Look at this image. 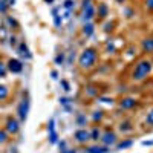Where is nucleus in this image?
<instances>
[{
	"label": "nucleus",
	"instance_id": "1",
	"mask_svg": "<svg viewBox=\"0 0 153 153\" xmlns=\"http://www.w3.org/2000/svg\"><path fill=\"white\" fill-rule=\"evenodd\" d=\"M150 72H152V63H150L149 60H141V61H139L138 65L135 66V71H133V74H132V78H133L135 81H141V80L146 78Z\"/></svg>",
	"mask_w": 153,
	"mask_h": 153
},
{
	"label": "nucleus",
	"instance_id": "2",
	"mask_svg": "<svg viewBox=\"0 0 153 153\" xmlns=\"http://www.w3.org/2000/svg\"><path fill=\"white\" fill-rule=\"evenodd\" d=\"M95 61H97V51L94 48H87L83 51V54L80 55V66L83 69H87V68H92L95 65Z\"/></svg>",
	"mask_w": 153,
	"mask_h": 153
},
{
	"label": "nucleus",
	"instance_id": "3",
	"mask_svg": "<svg viewBox=\"0 0 153 153\" xmlns=\"http://www.w3.org/2000/svg\"><path fill=\"white\" fill-rule=\"evenodd\" d=\"M95 16V6L92 5V0H83V22H91Z\"/></svg>",
	"mask_w": 153,
	"mask_h": 153
},
{
	"label": "nucleus",
	"instance_id": "4",
	"mask_svg": "<svg viewBox=\"0 0 153 153\" xmlns=\"http://www.w3.org/2000/svg\"><path fill=\"white\" fill-rule=\"evenodd\" d=\"M28 110H29V100L25 98V100H22V103H20V106H19V118H20V121L26 120Z\"/></svg>",
	"mask_w": 153,
	"mask_h": 153
},
{
	"label": "nucleus",
	"instance_id": "5",
	"mask_svg": "<svg viewBox=\"0 0 153 153\" xmlns=\"http://www.w3.org/2000/svg\"><path fill=\"white\" fill-rule=\"evenodd\" d=\"M8 69L12 74H20L23 71V65H22V61H19V60H9L8 61Z\"/></svg>",
	"mask_w": 153,
	"mask_h": 153
},
{
	"label": "nucleus",
	"instance_id": "6",
	"mask_svg": "<svg viewBox=\"0 0 153 153\" xmlns=\"http://www.w3.org/2000/svg\"><path fill=\"white\" fill-rule=\"evenodd\" d=\"M101 141H103L106 146H110V144H115V141H117V135H115L113 132H106L104 135H101Z\"/></svg>",
	"mask_w": 153,
	"mask_h": 153
},
{
	"label": "nucleus",
	"instance_id": "7",
	"mask_svg": "<svg viewBox=\"0 0 153 153\" xmlns=\"http://www.w3.org/2000/svg\"><path fill=\"white\" fill-rule=\"evenodd\" d=\"M75 139H76L78 143H86L87 139H91V133H89L87 130H84V129L76 130V132H75Z\"/></svg>",
	"mask_w": 153,
	"mask_h": 153
},
{
	"label": "nucleus",
	"instance_id": "8",
	"mask_svg": "<svg viewBox=\"0 0 153 153\" xmlns=\"http://www.w3.org/2000/svg\"><path fill=\"white\" fill-rule=\"evenodd\" d=\"M6 132H9V133H17V132H19V123H17L16 120L9 118L8 123H6Z\"/></svg>",
	"mask_w": 153,
	"mask_h": 153
},
{
	"label": "nucleus",
	"instance_id": "9",
	"mask_svg": "<svg viewBox=\"0 0 153 153\" xmlns=\"http://www.w3.org/2000/svg\"><path fill=\"white\" fill-rule=\"evenodd\" d=\"M135 106H136V101L133 98H124L121 103H120V107L121 109H132Z\"/></svg>",
	"mask_w": 153,
	"mask_h": 153
},
{
	"label": "nucleus",
	"instance_id": "10",
	"mask_svg": "<svg viewBox=\"0 0 153 153\" xmlns=\"http://www.w3.org/2000/svg\"><path fill=\"white\" fill-rule=\"evenodd\" d=\"M107 152H109L107 146H104V147H100V146H92V147H89V149H87V153H107Z\"/></svg>",
	"mask_w": 153,
	"mask_h": 153
},
{
	"label": "nucleus",
	"instance_id": "11",
	"mask_svg": "<svg viewBox=\"0 0 153 153\" xmlns=\"http://www.w3.org/2000/svg\"><path fill=\"white\" fill-rule=\"evenodd\" d=\"M141 46H143V51H146V52H153V38H146Z\"/></svg>",
	"mask_w": 153,
	"mask_h": 153
},
{
	"label": "nucleus",
	"instance_id": "12",
	"mask_svg": "<svg viewBox=\"0 0 153 153\" xmlns=\"http://www.w3.org/2000/svg\"><path fill=\"white\" fill-rule=\"evenodd\" d=\"M49 133H51V143L55 144L57 143V133H55V127H54V120L49 121Z\"/></svg>",
	"mask_w": 153,
	"mask_h": 153
},
{
	"label": "nucleus",
	"instance_id": "13",
	"mask_svg": "<svg viewBox=\"0 0 153 153\" xmlns=\"http://www.w3.org/2000/svg\"><path fill=\"white\" fill-rule=\"evenodd\" d=\"M83 34H84L86 37H91V35L94 34V25H92V23H86L84 26H83Z\"/></svg>",
	"mask_w": 153,
	"mask_h": 153
},
{
	"label": "nucleus",
	"instance_id": "14",
	"mask_svg": "<svg viewBox=\"0 0 153 153\" xmlns=\"http://www.w3.org/2000/svg\"><path fill=\"white\" fill-rule=\"evenodd\" d=\"M19 54L23 55V57H26V58H31V54H29V51H28V48H26V45H25V43H20V46H19Z\"/></svg>",
	"mask_w": 153,
	"mask_h": 153
},
{
	"label": "nucleus",
	"instance_id": "15",
	"mask_svg": "<svg viewBox=\"0 0 153 153\" xmlns=\"http://www.w3.org/2000/svg\"><path fill=\"white\" fill-rule=\"evenodd\" d=\"M107 11H109V9H107V5H100V6H98V16L104 19V17L107 16Z\"/></svg>",
	"mask_w": 153,
	"mask_h": 153
},
{
	"label": "nucleus",
	"instance_id": "16",
	"mask_svg": "<svg viewBox=\"0 0 153 153\" xmlns=\"http://www.w3.org/2000/svg\"><path fill=\"white\" fill-rule=\"evenodd\" d=\"M120 129H121V132H130L133 127L130 126V123L126 121V123H121V124H120Z\"/></svg>",
	"mask_w": 153,
	"mask_h": 153
},
{
	"label": "nucleus",
	"instance_id": "17",
	"mask_svg": "<svg viewBox=\"0 0 153 153\" xmlns=\"http://www.w3.org/2000/svg\"><path fill=\"white\" fill-rule=\"evenodd\" d=\"M100 138H101V132L95 127V129L91 132V139H95V141H97V139H100Z\"/></svg>",
	"mask_w": 153,
	"mask_h": 153
},
{
	"label": "nucleus",
	"instance_id": "18",
	"mask_svg": "<svg viewBox=\"0 0 153 153\" xmlns=\"http://www.w3.org/2000/svg\"><path fill=\"white\" fill-rule=\"evenodd\" d=\"M8 97V87L6 86H0V100H5Z\"/></svg>",
	"mask_w": 153,
	"mask_h": 153
},
{
	"label": "nucleus",
	"instance_id": "19",
	"mask_svg": "<svg viewBox=\"0 0 153 153\" xmlns=\"http://www.w3.org/2000/svg\"><path fill=\"white\" fill-rule=\"evenodd\" d=\"M86 121H87V120H86V117H84V115H81V113L78 115V117H76V123H78V126H84V124H86Z\"/></svg>",
	"mask_w": 153,
	"mask_h": 153
},
{
	"label": "nucleus",
	"instance_id": "20",
	"mask_svg": "<svg viewBox=\"0 0 153 153\" xmlns=\"http://www.w3.org/2000/svg\"><path fill=\"white\" fill-rule=\"evenodd\" d=\"M146 123H147V124H150V126H153V110H150V112L147 113V117H146Z\"/></svg>",
	"mask_w": 153,
	"mask_h": 153
},
{
	"label": "nucleus",
	"instance_id": "21",
	"mask_svg": "<svg viewBox=\"0 0 153 153\" xmlns=\"http://www.w3.org/2000/svg\"><path fill=\"white\" fill-rule=\"evenodd\" d=\"M6 139H8V133L5 130H0V144H3Z\"/></svg>",
	"mask_w": 153,
	"mask_h": 153
},
{
	"label": "nucleus",
	"instance_id": "22",
	"mask_svg": "<svg viewBox=\"0 0 153 153\" xmlns=\"http://www.w3.org/2000/svg\"><path fill=\"white\" fill-rule=\"evenodd\" d=\"M8 6H9V5L5 2V0H0V12H6Z\"/></svg>",
	"mask_w": 153,
	"mask_h": 153
},
{
	"label": "nucleus",
	"instance_id": "23",
	"mask_svg": "<svg viewBox=\"0 0 153 153\" xmlns=\"http://www.w3.org/2000/svg\"><path fill=\"white\" fill-rule=\"evenodd\" d=\"M130 146H132V141H124V143L118 144V149L121 150V149H126V147H130Z\"/></svg>",
	"mask_w": 153,
	"mask_h": 153
},
{
	"label": "nucleus",
	"instance_id": "24",
	"mask_svg": "<svg viewBox=\"0 0 153 153\" xmlns=\"http://www.w3.org/2000/svg\"><path fill=\"white\" fill-rule=\"evenodd\" d=\"M6 75V68L3 63H0V76H5Z\"/></svg>",
	"mask_w": 153,
	"mask_h": 153
},
{
	"label": "nucleus",
	"instance_id": "25",
	"mask_svg": "<svg viewBox=\"0 0 153 153\" xmlns=\"http://www.w3.org/2000/svg\"><path fill=\"white\" fill-rule=\"evenodd\" d=\"M74 0H66V2H65V8H68V9H71L72 6H74Z\"/></svg>",
	"mask_w": 153,
	"mask_h": 153
},
{
	"label": "nucleus",
	"instance_id": "26",
	"mask_svg": "<svg viewBox=\"0 0 153 153\" xmlns=\"http://www.w3.org/2000/svg\"><path fill=\"white\" fill-rule=\"evenodd\" d=\"M146 6H147L150 11H153V0H146Z\"/></svg>",
	"mask_w": 153,
	"mask_h": 153
},
{
	"label": "nucleus",
	"instance_id": "27",
	"mask_svg": "<svg viewBox=\"0 0 153 153\" xmlns=\"http://www.w3.org/2000/svg\"><path fill=\"white\" fill-rule=\"evenodd\" d=\"M101 117H103V113H101V112H95V115H94V120L97 121V120H100Z\"/></svg>",
	"mask_w": 153,
	"mask_h": 153
},
{
	"label": "nucleus",
	"instance_id": "28",
	"mask_svg": "<svg viewBox=\"0 0 153 153\" xmlns=\"http://www.w3.org/2000/svg\"><path fill=\"white\" fill-rule=\"evenodd\" d=\"M61 84L65 86V91H69V84H68L66 81H61Z\"/></svg>",
	"mask_w": 153,
	"mask_h": 153
},
{
	"label": "nucleus",
	"instance_id": "29",
	"mask_svg": "<svg viewBox=\"0 0 153 153\" xmlns=\"http://www.w3.org/2000/svg\"><path fill=\"white\" fill-rule=\"evenodd\" d=\"M11 46H16V37H11Z\"/></svg>",
	"mask_w": 153,
	"mask_h": 153
},
{
	"label": "nucleus",
	"instance_id": "30",
	"mask_svg": "<svg viewBox=\"0 0 153 153\" xmlns=\"http://www.w3.org/2000/svg\"><path fill=\"white\" fill-rule=\"evenodd\" d=\"M55 61H57V63H60V61H63V55H58V57L55 58Z\"/></svg>",
	"mask_w": 153,
	"mask_h": 153
},
{
	"label": "nucleus",
	"instance_id": "31",
	"mask_svg": "<svg viewBox=\"0 0 153 153\" xmlns=\"http://www.w3.org/2000/svg\"><path fill=\"white\" fill-rule=\"evenodd\" d=\"M61 153H75V150H71V152H66V150H63Z\"/></svg>",
	"mask_w": 153,
	"mask_h": 153
},
{
	"label": "nucleus",
	"instance_id": "32",
	"mask_svg": "<svg viewBox=\"0 0 153 153\" xmlns=\"http://www.w3.org/2000/svg\"><path fill=\"white\" fill-rule=\"evenodd\" d=\"M45 2H49V3H52V2H54V0H45Z\"/></svg>",
	"mask_w": 153,
	"mask_h": 153
}]
</instances>
